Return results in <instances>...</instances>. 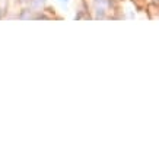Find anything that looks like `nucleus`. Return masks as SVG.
I'll list each match as a JSON object with an SVG mask.
<instances>
[{"mask_svg":"<svg viewBox=\"0 0 159 159\" xmlns=\"http://www.w3.org/2000/svg\"><path fill=\"white\" fill-rule=\"evenodd\" d=\"M61 2H69V0H61Z\"/></svg>","mask_w":159,"mask_h":159,"instance_id":"nucleus-1","label":"nucleus"}]
</instances>
